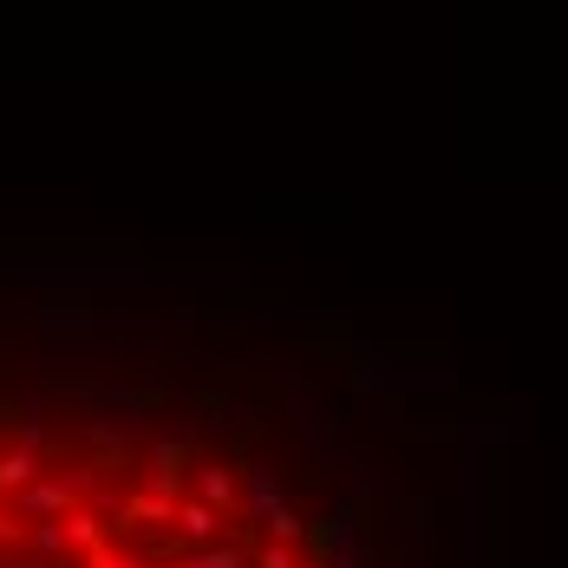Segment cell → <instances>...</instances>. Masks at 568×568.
Listing matches in <instances>:
<instances>
[{
    "label": "cell",
    "mask_w": 568,
    "mask_h": 568,
    "mask_svg": "<svg viewBox=\"0 0 568 568\" xmlns=\"http://www.w3.org/2000/svg\"><path fill=\"white\" fill-rule=\"evenodd\" d=\"M386 504L301 366H72L0 393V568H379Z\"/></svg>",
    "instance_id": "cell-1"
}]
</instances>
